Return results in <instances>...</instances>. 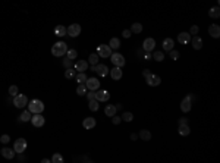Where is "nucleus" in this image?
<instances>
[{"mask_svg": "<svg viewBox=\"0 0 220 163\" xmlns=\"http://www.w3.org/2000/svg\"><path fill=\"white\" fill-rule=\"evenodd\" d=\"M178 41L181 44H188L191 41V34L189 33H181L178 35Z\"/></svg>", "mask_w": 220, "mask_h": 163, "instance_id": "obj_21", "label": "nucleus"}, {"mask_svg": "<svg viewBox=\"0 0 220 163\" xmlns=\"http://www.w3.org/2000/svg\"><path fill=\"white\" fill-rule=\"evenodd\" d=\"M25 149H27V141H25L24 138H18V140L15 141V144H13V150H15V153L22 154V153L25 152Z\"/></svg>", "mask_w": 220, "mask_h": 163, "instance_id": "obj_7", "label": "nucleus"}, {"mask_svg": "<svg viewBox=\"0 0 220 163\" xmlns=\"http://www.w3.org/2000/svg\"><path fill=\"white\" fill-rule=\"evenodd\" d=\"M140 138H141L143 141H150V140H151V134H150V131H147V129L140 131Z\"/></svg>", "mask_w": 220, "mask_h": 163, "instance_id": "obj_25", "label": "nucleus"}, {"mask_svg": "<svg viewBox=\"0 0 220 163\" xmlns=\"http://www.w3.org/2000/svg\"><path fill=\"white\" fill-rule=\"evenodd\" d=\"M116 112H118V107H116V104H109V106H106L104 109V113H106V116H113V115H116Z\"/></svg>", "mask_w": 220, "mask_h": 163, "instance_id": "obj_23", "label": "nucleus"}, {"mask_svg": "<svg viewBox=\"0 0 220 163\" xmlns=\"http://www.w3.org/2000/svg\"><path fill=\"white\" fill-rule=\"evenodd\" d=\"M31 123H33L34 126H37V128L43 126L44 125V116L41 113H34L33 116H31Z\"/></svg>", "mask_w": 220, "mask_h": 163, "instance_id": "obj_9", "label": "nucleus"}, {"mask_svg": "<svg viewBox=\"0 0 220 163\" xmlns=\"http://www.w3.org/2000/svg\"><path fill=\"white\" fill-rule=\"evenodd\" d=\"M88 69V62H85V60H77L75 62V71H78V72H85Z\"/></svg>", "mask_w": 220, "mask_h": 163, "instance_id": "obj_15", "label": "nucleus"}, {"mask_svg": "<svg viewBox=\"0 0 220 163\" xmlns=\"http://www.w3.org/2000/svg\"><path fill=\"white\" fill-rule=\"evenodd\" d=\"M9 94H11L12 97H15V96L18 94V87H16V85H11V87H9Z\"/></svg>", "mask_w": 220, "mask_h": 163, "instance_id": "obj_40", "label": "nucleus"}, {"mask_svg": "<svg viewBox=\"0 0 220 163\" xmlns=\"http://www.w3.org/2000/svg\"><path fill=\"white\" fill-rule=\"evenodd\" d=\"M110 75H112V78H113L115 81H119L122 78V69L119 66H115V68L110 71Z\"/></svg>", "mask_w": 220, "mask_h": 163, "instance_id": "obj_19", "label": "nucleus"}, {"mask_svg": "<svg viewBox=\"0 0 220 163\" xmlns=\"http://www.w3.org/2000/svg\"><path fill=\"white\" fill-rule=\"evenodd\" d=\"M2 156H3L5 159H8V160H12V159L15 157V150L5 147V149H2Z\"/></svg>", "mask_w": 220, "mask_h": 163, "instance_id": "obj_18", "label": "nucleus"}, {"mask_svg": "<svg viewBox=\"0 0 220 163\" xmlns=\"http://www.w3.org/2000/svg\"><path fill=\"white\" fill-rule=\"evenodd\" d=\"M85 85H87V88L90 91H97L100 88V81L97 78H87Z\"/></svg>", "mask_w": 220, "mask_h": 163, "instance_id": "obj_8", "label": "nucleus"}, {"mask_svg": "<svg viewBox=\"0 0 220 163\" xmlns=\"http://www.w3.org/2000/svg\"><path fill=\"white\" fill-rule=\"evenodd\" d=\"M153 59L156 60V62H162V60H165V53L163 52H154L153 53Z\"/></svg>", "mask_w": 220, "mask_h": 163, "instance_id": "obj_34", "label": "nucleus"}, {"mask_svg": "<svg viewBox=\"0 0 220 163\" xmlns=\"http://www.w3.org/2000/svg\"><path fill=\"white\" fill-rule=\"evenodd\" d=\"M66 52H68V44H66L65 41H57V43H55L53 47H52V53H53V56H56V57L65 56Z\"/></svg>", "mask_w": 220, "mask_h": 163, "instance_id": "obj_1", "label": "nucleus"}, {"mask_svg": "<svg viewBox=\"0 0 220 163\" xmlns=\"http://www.w3.org/2000/svg\"><path fill=\"white\" fill-rule=\"evenodd\" d=\"M189 132H191V129H189V126H188V123H182V125H179V134L181 135H189Z\"/></svg>", "mask_w": 220, "mask_h": 163, "instance_id": "obj_26", "label": "nucleus"}, {"mask_svg": "<svg viewBox=\"0 0 220 163\" xmlns=\"http://www.w3.org/2000/svg\"><path fill=\"white\" fill-rule=\"evenodd\" d=\"M0 142H2V141H0Z\"/></svg>", "mask_w": 220, "mask_h": 163, "instance_id": "obj_53", "label": "nucleus"}, {"mask_svg": "<svg viewBox=\"0 0 220 163\" xmlns=\"http://www.w3.org/2000/svg\"><path fill=\"white\" fill-rule=\"evenodd\" d=\"M99 57H100V56L97 53H91V54H90V57H88V62H90L93 66L97 65V63H99Z\"/></svg>", "mask_w": 220, "mask_h": 163, "instance_id": "obj_31", "label": "nucleus"}, {"mask_svg": "<svg viewBox=\"0 0 220 163\" xmlns=\"http://www.w3.org/2000/svg\"><path fill=\"white\" fill-rule=\"evenodd\" d=\"M77 56H78V52L77 50H74V49H71V50H68L66 52V57H69V59H77Z\"/></svg>", "mask_w": 220, "mask_h": 163, "instance_id": "obj_37", "label": "nucleus"}, {"mask_svg": "<svg viewBox=\"0 0 220 163\" xmlns=\"http://www.w3.org/2000/svg\"><path fill=\"white\" fill-rule=\"evenodd\" d=\"M88 107H90V110H93V112L99 110V100H96V98H91V100H90V104H88Z\"/></svg>", "mask_w": 220, "mask_h": 163, "instance_id": "obj_32", "label": "nucleus"}, {"mask_svg": "<svg viewBox=\"0 0 220 163\" xmlns=\"http://www.w3.org/2000/svg\"><path fill=\"white\" fill-rule=\"evenodd\" d=\"M96 119L94 118H85V119L82 120V126L85 128V129H93L94 126H96Z\"/></svg>", "mask_w": 220, "mask_h": 163, "instance_id": "obj_16", "label": "nucleus"}, {"mask_svg": "<svg viewBox=\"0 0 220 163\" xmlns=\"http://www.w3.org/2000/svg\"><path fill=\"white\" fill-rule=\"evenodd\" d=\"M87 85H85V84H79V85H78V88H77V94L78 96H85V94H87Z\"/></svg>", "mask_w": 220, "mask_h": 163, "instance_id": "obj_33", "label": "nucleus"}, {"mask_svg": "<svg viewBox=\"0 0 220 163\" xmlns=\"http://www.w3.org/2000/svg\"><path fill=\"white\" fill-rule=\"evenodd\" d=\"M131 30H125V31H123V33H122V35H123V37H125V38H129V37H131Z\"/></svg>", "mask_w": 220, "mask_h": 163, "instance_id": "obj_46", "label": "nucleus"}, {"mask_svg": "<svg viewBox=\"0 0 220 163\" xmlns=\"http://www.w3.org/2000/svg\"><path fill=\"white\" fill-rule=\"evenodd\" d=\"M141 31H143V25H141L140 22H135V24H132L131 33H134V34H141Z\"/></svg>", "mask_w": 220, "mask_h": 163, "instance_id": "obj_27", "label": "nucleus"}, {"mask_svg": "<svg viewBox=\"0 0 220 163\" xmlns=\"http://www.w3.org/2000/svg\"><path fill=\"white\" fill-rule=\"evenodd\" d=\"M31 116H33V113L30 110H24L21 115V120L22 122H28V120H31Z\"/></svg>", "mask_w": 220, "mask_h": 163, "instance_id": "obj_30", "label": "nucleus"}, {"mask_svg": "<svg viewBox=\"0 0 220 163\" xmlns=\"http://www.w3.org/2000/svg\"><path fill=\"white\" fill-rule=\"evenodd\" d=\"M28 110L31 112V113H41L44 110V103L41 101V100H31L30 103H28Z\"/></svg>", "mask_w": 220, "mask_h": 163, "instance_id": "obj_2", "label": "nucleus"}, {"mask_svg": "<svg viewBox=\"0 0 220 163\" xmlns=\"http://www.w3.org/2000/svg\"><path fill=\"white\" fill-rule=\"evenodd\" d=\"M110 98V94L107 90H97L96 91V100L99 101H107Z\"/></svg>", "mask_w": 220, "mask_h": 163, "instance_id": "obj_12", "label": "nucleus"}, {"mask_svg": "<svg viewBox=\"0 0 220 163\" xmlns=\"http://www.w3.org/2000/svg\"><path fill=\"white\" fill-rule=\"evenodd\" d=\"M63 66H65L66 69H68V68H72V59L66 57L65 60H63Z\"/></svg>", "mask_w": 220, "mask_h": 163, "instance_id": "obj_42", "label": "nucleus"}, {"mask_svg": "<svg viewBox=\"0 0 220 163\" xmlns=\"http://www.w3.org/2000/svg\"><path fill=\"white\" fill-rule=\"evenodd\" d=\"M97 54H99L100 57H110V54H112V49H110V46L100 44L99 47H97Z\"/></svg>", "mask_w": 220, "mask_h": 163, "instance_id": "obj_6", "label": "nucleus"}, {"mask_svg": "<svg viewBox=\"0 0 220 163\" xmlns=\"http://www.w3.org/2000/svg\"><path fill=\"white\" fill-rule=\"evenodd\" d=\"M137 138H138V135H137V134H132V135H131V140H134V141H135Z\"/></svg>", "mask_w": 220, "mask_h": 163, "instance_id": "obj_51", "label": "nucleus"}, {"mask_svg": "<svg viewBox=\"0 0 220 163\" xmlns=\"http://www.w3.org/2000/svg\"><path fill=\"white\" fill-rule=\"evenodd\" d=\"M182 123H188V120L185 118H182V119H179V125H182Z\"/></svg>", "mask_w": 220, "mask_h": 163, "instance_id": "obj_49", "label": "nucleus"}, {"mask_svg": "<svg viewBox=\"0 0 220 163\" xmlns=\"http://www.w3.org/2000/svg\"><path fill=\"white\" fill-rule=\"evenodd\" d=\"M209 34L213 37V38H219L220 37V27L219 25H216V24L211 25V27L209 28Z\"/></svg>", "mask_w": 220, "mask_h": 163, "instance_id": "obj_20", "label": "nucleus"}, {"mask_svg": "<svg viewBox=\"0 0 220 163\" xmlns=\"http://www.w3.org/2000/svg\"><path fill=\"white\" fill-rule=\"evenodd\" d=\"M143 74H144V76H145V78H147V76L150 75V74H151V72H150V71H148V69H145V71H144Z\"/></svg>", "mask_w": 220, "mask_h": 163, "instance_id": "obj_50", "label": "nucleus"}, {"mask_svg": "<svg viewBox=\"0 0 220 163\" xmlns=\"http://www.w3.org/2000/svg\"><path fill=\"white\" fill-rule=\"evenodd\" d=\"M93 71H96L100 76H106L109 74V68L106 65H103V63H97V65L93 66Z\"/></svg>", "mask_w": 220, "mask_h": 163, "instance_id": "obj_11", "label": "nucleus"}, {"mask_svg": "<svg viewBox=\"0 0 220 163\" xmlns=\"http://www.w3.org/2000/svg\"><path fill=\"white\" fill-rule=\"evenodd\" d=\"M66 34L69 37H78L81 34V25L79 24H71L68 28H66Z\"/></svg>", "mask_w": 220, "mask_h": 163, "instance_id": "obj_4", "label": "nucleus"}, {"mask_svg": "<svg viewBox=\"0 0 220 163\" xmlns=\"http://www.w3.org/2000/svg\"><path fill=\"white\" fill-rule=\"evenodd\" d=\"M209 15H210V18H213V19H217L220 16V9H219V6H216V8H211L209 11Z\"/></svg>", "mask_w": 220, "mask_h": 163, "instance_id": "obj_24", "label": "nucleus"}, {"mask_svg": "<svg viewBox=\"0 0 220 163\" xmlns=\"http://www.w3.org/2000/svg\"><path fill=\"white\" fill-rule=\"evenodd\" d=\"M52 162L53 163H63V157H62V154H60V153H55L53 157H52Z\"/></svg>", "mask_w": 220, "mask_h": 163, "instance_id": "obj_35", "label": "nucleus"}, {"mask_svg": "<svg viewBox=\"0 0 220 163\" xmlns=\"http://www.w3.org/2000/svg\"><path fill=\"white\" fill-rule=\"evenodd\" d=\"M173 46H175V41H173L172 38H165V40H163V49H165V52L173 50Z\"/></svg>", "mask_w": 220, "mask_h": 163, "instance_id": "obj_22", "label": "nucleus"}, {"mask_svg": "<svg viewBox=\"0 0 220 163\" xmlns=\"http://www.w3.org/2000/svg\"><path fill=\"white\" fill-rule=\"evenodd\" d=\"M110 60H112V63L115 66H119V68H122V66L125 65V57L122 56L121 53H112L110 54Z\"/></svg>", "mask_w": 220, "mask_h": 163, "instance_id": "obj_5", "label": "nucleus"}, {"mask_svg": "<svg viewBox=\"0 0 220 163\" xmlns=\"http://www.w3.org/2000/svg\"><path fill=\"white\" fill-rule=\"evenodd\" d=\"M169 53H170V57H172L173 60H178V59H179V52H176V50H170Z\"/></svg>", "mask_w": 220, "mask_h": 163, "instance_id": "obj_43", "label": "nucleus"}, {"mask_svg": "<svg viewBox=\"0 0 220 163\" xmlns=\"http://www.w3.org/2000/svg\"><path fill=\"white\" fill-rule=\"evenodd\" d=\"M55 33H56V35H59V37H65V35H66V27H63V25L56 27Z\"/></svg>", "mask_w": 220, "mask_h": 163, "instance_id": "obj_29", "label": "nucleus"}, {"mask_svg": "<svg viewBox=\"0 0 220 163\" xmlns=\"http://www.w3.org/2000/svg\"><path fill=\"white\" fill-rule=\"evenodd\" d=\"M77 81L79 84H85V81H87V75H85V72H79L77 75Z\"/></svg>", "mask_w": 220, "mask_h": 163, "instance_id": "obj_36", "label": "nucleus"}, {"mask_svg": "<svg viewBox=\"0 0 220 163\" xmlns=\"http://www.w3.org/2000/svg\"><path fill=\"white\" fill-rule=\"evenodd\" d=\"M144 57H145V60H150V59L153 57V54H151V52H145V56H144Z\"/></svg>", "mask_w": 220, "mask_h": 163, "instance_id": "obj_48", "label": "nucleus"}, {"mask_svg": "<svg viewBox=\"0 0 220 163\" xmlns=\"http://www.w3.org/2000/svg\"><path fill=\"white\" fill-rule=\"evenodd\" d=\"M143 47H144L145 52H153V49L156 47V41H154L153 38H145Z\"/></svg>", "mask_w": 220, "mask_h": 163, "instance_id": "obj_14", "label": "nucleus"}, {"mask_svg": "<svg viewBox=\"0 0 220 163\" xmlns=\"http://www.w3.org/2000/svg\"><path fill=\"white\" fill-rule=\"evenodd\" d=\"M65 76L68 78V79H71V78H74L75 76V69H72V68H68L65 72Z\"/></svg>", "mask_w": 220, "mask_h": 163, "instance_id": "obj_38", "label": "nucleus"}, {"mask_svg": "<svg viewBox=\"0 0 220 163\" xmlns=\"http://www.w3.org/2000/svg\"><path fill=\"white\" fill-rule=\"evenodd\" d=\"M109 46H110V49H112V50H118V49L121 47V41H119L118 38H112V40H110V43H109Z\"/></svg>", "mask_w": 220, "mask_h": 163, "instance_id": "obj_28", "label": "nucleus"}, {"mask_svg": "<svg viewBox=\"0 0 220 163\" xmlns=\"http://www.w3.org/2000/svg\"><path fill=\"white\" fill-rule=\"evenodd\" d=\"M191 43H192V47L195 50H201L203 49V40L200 38V35H194L192 40H191Z\"/></svg>", "mask_w": 220, "mask_h": 163, "instance_id": "obj_17", "label": "nucleus"}, {"mask_svg": "<svg viewBox=\"0 0 220 163\" xmlns=\"http://www.w3.org/2000/svg\"><path fill=\"white\" fill-rule=\"evenodd\" d=\"M191 107H192V101H191V97L188 96V97H185L182 100V103H181V110L185 112V113H188V112L191 110Z\"/></svg>", "mask_w": 220, "mask_h": 163, "instance_id": "obj_13", "label": "nucleus"}, {"mask_svg": "<svg viewBox=\"0 0 220 163\" xmlns=\"http://www.w3.org/2000/svg\"><path fill=\"white\" fill-rule=\"evenodd\" d=\"M122 119L126 120V122H131V120L134 119V115H132L131 112H125V113L122 115Z\"/></svg>", "mask_w": 220, "mask_h": 163, "instance_id": "obj_39", "label": "nucleus"}, {"mask_svg": "<svg viewBox=\"0 0 220 163\" xmlns=\"http://www.w3.org/2000/svg\"><path fill=\"white\" fill-rule=\"evenodd\" d=\"M189 34H191V35H197V34H198V27H197V25H192V27H191Z\"/></svg>", "mask_w": 220, "mask_h": 163, "instance_id": "obj_44", "label": "nucleus"}, {"mask_svg": "<svg viewBox=\"0 0 220 163\" xmlns=\"http://www.w3.org/2000/svg\"><path fill=\"white\" fill-rule=\"evenodd\" d=\"M41 162H43V163H49V162H52V160H49V159H43Z\"/></svg>", "mask_w": 220, "mask_h": 163, "instance_id": "obj_52", "label": "nucleus"}, {"mask_svg": "<svg viewBox=\"0 0 220 163\" xmlns=\"http://www.w3.org/2000/svg\"><path fill=\"white\" fill-rule=\"evenodd\" d=\"M88 97V100H91V98H96V91H90L88 94H85Z\"/></svg>", "mask_w": 220, "mask_h": 163, "instance_id": "obj_47", "label": "nucleus"}, {"mask_svg": "<svg viewBox=\"0 0 220 163\" xmlns=\"http://www.w3.org/2000/svg\"><path fill=\"white\" fill-rule=\"evenodd\" d=\"M28 104V98L25 94H16L15 97H13V106L18 109H24L25 106Z\"/></svg>", "mask_w": 220, "mask_h": 163, "instance_id": "obj_3", "label": "nucleus"}, {"mask_svg": "<svg viewBox=\"0 0 220 163\" xmlns=\"http://www.w3.org/2000/svg\"><path fill=\"white\" fill-rule=\"evenodd\" d=\"M145 79H147V84H148L150 87H157V85H160V82H162V78L159 75H153V74H150Z\"/></svg>", "mask_w": 220, "mask_h": 163, "instance_id": "obj_10", "label": "nucleus"}, {"mask_svg": "<svg viewBox=\"0 0 220 163\" xmlns=\"http://www.w3.org/2000/svg\"><path fill=\"white\" fill-rule=\"evenodd\" d=\"M112 118H113V119H112V122H113V123H115V125H119V123H121L122 118H119V116H116V115H113V116H112Z\"/></svg>", "mask_w": 220, "mask_h": 163, "instance_id": "obj_45", "label": "nucleus"}, {"mask_svg": "<svg viewBox=\"0 0 220 163\" xmlns=\"http://www.w3.org/2000/svg\"><path fill=\"white\" fill-rule=\"evenodd\" d=\"M0 141L3 142V144H8V142L11 141V137H9L8 134H5V135H2V137H0Z\"/></svg>", "mask_w": 220, "mask_h": 163, "instance_id": "obj_41", "label": "nucleus"}]
</instances>
